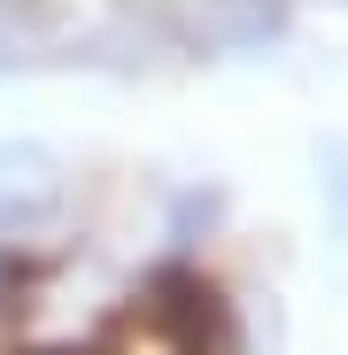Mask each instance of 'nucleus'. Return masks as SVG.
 <instances>
[{"mask_svg":"<svg viewBox=\"0 0 348 355\" xmlns=\"http://www.w3.org/2000/svg\"><path fill=\"white\" fill-rule=\"evenodd\" d=\"M63 209V162L39 139H8L0 147V278H8V255L31 240V232Z\"/></svg>","mask_w":348,"mask_h":355,"instance_id":"obj_1","label":"nucleus"},{"mask_svg":"<svg viewBox=\"0 0 348 355\" xmlns=\"http://www.w3.org/2000/svg\"><path fill=\"white\" fill-rule=\"evenodd\" d=\"M317 201H325V224H333V255L348 270V132L317 139Z\"/></svg>","mask_w":348,"mask_h":355,"instance_id":"obj_2","label":"nucleus"}]
</instances>
